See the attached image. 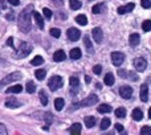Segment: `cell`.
<instances>
[{
  "instance_id": "6da1fadb",
  "label": "cell",
  "mask_w": 151,
  "mask_h": 135,
  "mask_svg": "<svg viewBox=\"0 0 151 135\" xmlns=\"http://www.w3.org/2000/svg\"><path fill=\"white\" fill-rule=\"evenodd\" d=\"M33 12V5L29 4L21 11V13L19 15L17 19V25L23 33H29L32 28V23H31V15Z\"/></svg>"
},
{
  "instance_id": "7a4b0ae2",
  "label": "cell",
  "mask_w": 151,
  "mask_h": 135,
  "mask_svg": "<svg viewBox=\"0 0 151 135\" xmlns=\"http://www.w3.org/2000/svg\"><path fill=\"white\" fill-rule=\"evenodd\" d=\"M31 52H32V45L27 41H23L20 44V47H19V49L16 50L15 57L16 58H24V57H27Z\"/></svg>"
},
{
  "instance_id": "3957f363",
  "label": "cell",
  "mask_w": 151,
  "mask_h": 135,
  "mask_svg": "<svg viewBox=\"0 0 151 135\" xmlns=\"http://www.w3.org/2000/svg\"><path fill=\"white\" fill-rule=\"evenodd\" d=\"M63 85H64V81L60 75H53V77H50L49 81H48V86H49V89L52 91L58 90Z\"/></svg>"
},
{
  "instance_id": "277c9868",
  "label": "cell",
  "mask_w": 151,
  "mask_h": 135,
  "mask_svg": "<svg viewBox=\"0 0 151 135\" xmlns=\"http://www.w3.org/2000/svg\"><path fill=\"white\" fill-rule=\"evenodd\" d=\"M97 102H98V97H97L96 94H90V96H89L88 98L82 99V101H81L80 103H76L74 106H76V107H82V106H94V105H97Z\"/></svg>"
},
{
  "instance_id": "5b68a950",
  "label": "cell",
  "mask_w": 151,
  "mask_h": 135,
  "mask_svg": "<svg viewBox=\"0 0 151 135\" xmlns=\"http://www.w3.org/2000/svg\"><path fill=\"white\" fill-rule=\"evenodd\" d=\"M20 78H21V74H20V73H17V72L12 73V74H8L4 80L0 81V88H1V86H4V85H8V83H11V82H13V81L20 80Z\"/></svg>"
},
{
  "instance_id": "8992f818",
  "label": "cell",
  "mask_w": 151,
  "mask_h": 135,
  "mask_svg": "<svg viewBox=\"0 0 151 135\" xmlns=\"http://www.w3.org/2000/svg\"><path fill=\"white\" fill-rule=\"evenodd\" d=\"M111 61L115 66L122 65L123 61H125V55L121 53V52H113L111 53Z\"/></svg>"
},
{
  "instance_id": "52a82bcc",
  "label": "cell",
  "mask_w": 151,
  "mask_h": 135,
  "mask_svg": "<svg viewBox=\"0 0 151 135\" xmlns=\"http://www.w3.org/2000/svg\"><path fill=\"white\" fill-rule=\"evenodd\" d=\"M119 94L123 99H130L131 96H133V88L129 85H125V86H121L119 89Z\"/></svg>"
},
{
  "instance_id": "ba28073f",
  "label": "cell",
  "mask_w": 151,
  "mask_h": 135,
  "mask_svg": "<svg viewBox=\"0 0 151 135\" xmlns=\"http://www.w3.org/2000/svg\"><path fill=\"white\" fill-rule=\"evenodd\" d=\"M134 66H135V69L138 72H145L147 68V61L143 57H137L134 60Z\"/></svg>"
},
{
  "instance_id": "9c48e42d",
  "label": "cell",
  "mask_w": 151,
  "mask_h": 135,
  "mask_svg": "<svg viewBox=\"0 0 151 135\" xmlns=\"http://www.w3.org/2000/svg\"><path fill=\"white\" fill-rule=\"evenodd\" d=\"M66 34H68V39L70 40V41H77L81 37V32L78 31L77 28H69Z\"/></svg>"
},
{
  "instance_id": "30bf717a",
  "label": "cell",
  "mask_w": 151,
  "mask_h": 135,
  "mask_svg": "<svg viewBox=\"0 0 151 135\" xmlns=\"http://www.w3.org/2000/svg\"><path fill=\"white\" fill-rule=\"evenodd\" d=\"M134 8H135V4H134V3H129V4H126V5H122V7H118L117 12L119 13V15H125V13L131 12V11H133Z\"/></svg>"
},
{
  "instance_id": "8fae6325",
  "label": "cell",
  "mask_w": 151,
  "mask_h": 135,
  "mask_svg": "<svg viewBox=\"0 0 151 135\" xmlns=\"http://www.w3.org/2000/svg\"><path fill=\"white\" fill-rule=\"evenodd\" d=\"M91 33H93V39H94V41H96L97 44L102 42V39H104V33H102V29H101V28H93Z\"/></svg>"
},
{
  "instance_id": "7c38bea8",
  "label": "cell",
  "mask_w": 151,
  "mask_h": 135,
  "mask_svg": "<svg viewBox=\"0 0 151 135\" xmlns=\"http://www.w3.org/2000/svg\"><path fill=\"white\" fill-rule=\"evenodd\" d=\"M69 83H70V93L76 94L78 91V85H80V81H78L77 77H70L69 78Z\"/></svg>"
},
{
  "instance_id": "4fadbf2b",
  "label": "cell",
  "mask_w": 151,
  "mask_h": 135,
  "mask_svg": "<svg viewBox=\"0 0 151 135\" xmlns=\"http://www.w3.org/2000/svg\"><path fill=\"white\" fill-rule=\"evenodd\" d=\"M5 106H7L8 109H17V107L21 106V103L16 98H9L5 101Z\"/></svg>"
},
{
  "instance_id": "5bb4252c",
  "label": "cell",
  "mask_w": 151,
  "mask_h": 135,
  "mask_svg": "<svg viewBox=\"0 0 151 135\" xmlns=\"http://www.w3.org/2000/svg\"><path fill=\"white\" fill-rule=\"evenodd\" d=\"M141 99L143 102H147V99H149V86L146 83L141 86Z\"/></svg>"
},
{
  "instance_id": "9a60e30c",
  "label": "cell",
  "mask_w": 151,
  "mask_h": 135,
  "mask_svg": "<svg viewBox=\"0 0 151 135\" xmlns=\"http://www.w3.org/2000/svg\"><path fill=\"white\" fill-rule=\"evenodd\" d=\"M139 41H141V37H139L138 33H131L130 37H129V42H130L131 47H137L139 44Z\"/></svg>"
},
{
  "instance_id": "2e32d148",
  "label": "cell",
  "mask_w": 151,
  "mask_h": 135,
  "mask_svg": "<svg viewBox=\"0 0 151 135\" xmlns=\"http://www.w3.org/2000/svg\"><path fill=\"white\" fill-rule=\"evenodd\" d=\"M33 17H35V20H36L37 27H39L40 29H44V19H42V16L40 15L39 12H33Z\"/></svg>"
},
{
  "instance_id": "e0dca14e",
  "label": "cell",
  "mask_w": 151,
  "mask_h": 135,
  "mask_svg": "<svg viewBox=\"0 0 151 135\" xmlns=\"http://www.w3.org/2000/svg\"><path fill=\"white\" fill-rule=\"evenodd\" d=\"M53 60L56 61V62H61V61L65 60V52L64 50H57V52H55V55H53Z\"/></svg>"
},
{
  "instance_id": "ac0fdd59",
  "label": "cell",
  "mask_w": 151,
  "mask_h": 135,
  "mask_svg": "<svg viewBox=\"0 0 151 135\" xmlns=\"http://www.w3.org/2000/svg\"><path fill=\"white\" fill-rule=\"evenodd\" d=\"M93 13L94 15H99V13H102L104 11H106V4L105 3H101V4H97L93 7Z\"/></svg>"
},
{
  "instance_id": "d6986e66",
  "label": "cell",
  "mask_w": 151,
  "mask_h": 135,
  "mask_svg": "<svg viewBox=\"0 0 151 135\" xmlns=\"http://www.w3.org/2000/svg\"><path fill=\"white\" fill-rule=\"evenodd\" d=\"M69 56H70L72 60H80L81 56H82V53H81V49H80V48H74V49L70 50Z\"/></svg>"
},
{
  "instance_id": "ffe728a7",
  "label": "cell",
  "mask_w": 151,
  "mask_h": 135,
  "mask_svg": "<svg viewBox=\"0 0 151 135\" xmlns=\"http://www.w3.org/2000/svg\"><path fill=\"white\" fill-rule=\"evenodd\" d=\"M83 44H85V48H86V50H88V53H93L94 52L93 45H91V42H90V37H89L88 34L83 37Z\"/></svg>"
},
{
  "instance_id": "44dd1931",
  "label": "cell",
  "mask_w": 151,
  "mask_h": 135,
  "mask_svg": "<svg viewBox=\"0 0 151 135\" xmlns=\"http://www.w3.org/2000/svg\"><path fill=\"white\" fill-rule=\"evenodd\" d=\"M98 113H101V114H106V113H110L111 111V106L110 105H107V103H102V105H99L98 106Z\"/></svg>"
},
{
  "instance_id": "7402d4cb",
  "label": "cell",
  "mask_w": 151,
  "mask_h": 135,
  "mask_svg": "<svg viewBox=\"0 0 151 135\" xmlns=\"http://www.w3.org/2000/svg\"><path fill=\"white\" fill-rule=\"evenodd\" d=\"M105 83H106L107 86H113L115 82V78H114V74L113 73H107L106 75H105Z\"/></svg>"
},
{
  "instance_id": "603a6c76",
  "label": "cell",
  "mask_w": 151,
  "mask_h": 135,
  "mask_svg": "<svg viewBox=\"0 0 151 135\" xmlns=\"http://www.w3.org/2000/svg\"><path fill=\"white\" fill-rule=\"evenodd\" d=\"M131 117H133L134 121H142L143 113H142V110H139V109H134L133 113H131Z\"/></svg>"
},
{
  "instance_id": "cb8c5ba5",
  "label": "cell",
  "mask_w": 151,
  "mask_h": 135,
  "mask_svg": "<svg viewBox=\"0 0 151 135\" xmlns=\"http://www.w3.org/2000/svg\"><path fill=\"white\" fill-rule=\"evenodd\" d=\"M97 123V119L96 117H85V125L88 129H91L94 127V125Z\"/></svg>"
},
{
  "instance_id": "d4e9b609",
  "label": "cell",
  "mask_w": 151,
  "mask_h": 135,
  "mask_svg": "<svg viewBox=\"0 0 151 135\" xmlns=\"http://www.w3.org/2000/svg\"><path fill=\"white\" fill-rule=\"evenodd\" d=\"M64 106H65V101H64L63 98H56L55 99V107L57 111H61V110L64 109Z\"/></svg>"
},
{
  "instance_id": "484cf974",
  "label": "cell",
  "mask_w": 151,
  "mask_h": 135,
  "mask_svg": "<svg viewBox=\"0 0 151 135\" xmlns=\"http://www.w3.org/2000/svg\"><path fill=\"white\" fill-rule=\"evenodd\" d=\"M23 90V86L21 85H15V86H9V88L5 90V93H15V94H17V93H20V91Z\"/></svg>"
},
{
  "instance_id": "4316f807",
  "label": "cell",
  "mask_w": 151,
  "mask_h": 135,
  "mask_svg": "<svg viewBox=\"0 0 151 135\" xmlns=\"http://www.w3.org/2000/svg\"><path fill=\"white\" fill-rule=\"evenodd\" d=\"M69 133H70L72 135L81 134V125L80 123H74V125H72V127L69 129Z\"/></svg>"
},
{
  "instance_id": "83f0119b",
  "label": "cell",
  "mask_w": 151,
  "mask_h": 135,
  "mask_svg": "<svg viewBox=\"0 0 151 135\" xmlns=\"http://www.w3.org/2000/svg\"><path fill=\"white\" fill-rule=\"evenodd\" d=\"M39 97H40V101H41V103L44 105V106H47V105H48V96H47V93H45L44 90H40Z\"/></svg>"
},
{
  "instance_id": "f1b7e54d",
  "label": "cell",
  "mask_w": 151,
  "mask_h": 135,
  "mask_svg": "<svg viewBox=\"0 0 151 135\" xmlns=\"http://www.w3.org/2000/svg\"><path fill=\"white\" fill-rule=\"evenodd\" d=\"M76 21H77L80 25H86V24H88V17H86L85 15H78L77 17H76Z\"/></svg>"
},
{
  "instance_id": "f546056e",
  "label": "cell",
  "mask_w": 151,
  "mask_h": 135,
  "mask_svg": "<svg viewBox=\"0 0 151 135\" xmlns=\"http://www.w3.org/2000/svg\"><path fill=\"white\" fill-rule=\"evenodd\" d=\"M31 64L33 66H39V65H41V64H44V60H42L41 56H35L33 60L31 61Z\"/></svg>"
},
{
  "instance_id": "4dcf8cb0",
  "label": "cell",
  "mask_w": 151,
  "mask_h": 135,
  "mask_svg": "<svg viewBox=\"0 0 151 135\" xmlns=\"http://www.w3.org/2000/svg\"><path fill=\"white\" fill-rule=\"evenodd\" d=\"M35 74H36V78L39 81H42L45 78V75H47V72H45L44 69H39V70H36V73H35Z\"/></svg>"
},
{
  "instance_id": "1f68e13d",
  "label": "cell",
  "mask_w": 151,
  "mask_h": 135,
  "mask_svg": "<svg viewBox=\"0 0 151 135\" xmlns=\"http://www.w3.org/2000/svg\"><path fill=\"white\" fill-rule=\"evenodd\" d=\"M25 89H27V93L32 94L35 90H36V85H35V83L32 82V81H29V82L25 85Z\"/></svg>"
},
{
  "instance_id": "d6a6232c",
  "label": "cell",
  "mask_w": 151,
  "mask_h": 135,
  "mask_svg": "<svg viewBox=\"0 0 151 135\" xmlns=\"http://www.w3.org/2000/svg\"><path fill=\"white\" fill-rule=\"evenodd\" d=\"M115 115H117L118 118H125L126 117V109L125 107H118V109L115 110Z\"/></svg>"
},
{
  "instance_id": "836d02e7",
  "label": "cell",
  "mask_w": 151,
  "mask_h": 135,
  "mask_svg": "<svg viewBox=\"0 0 151 135\" xmlns=\"http://www.w3.org/2000/svg\"><path fill=\"white\" fill-rule=\"evenodd\" d=\"M69 4H70L72 9H80L81 8V1L80 0H69Z\"/></svg>"
},
{
  "instance_id": "e575fe53",
  "label": "cell",
  "mask_w": 151,
  "mask_h": 135,
  "mask_svg": "<svg viewBox=\"0 0 151 135\" xmlns=\"http://www.w3.org/2000/svg\"><path fill=\"white\" fill-rule=\"evenodd\" d=\"M142 29L145 32H150L151 31V20H146L142 23Z\"/></svg>"
},
{
  "instance_id": "d590c367",
  "label": "cell",
  "mask_w": 151,
  "mask_h": 135,
  "mask_svg": "<svg viewBox=\"0 0 151 135\" xmlns=\"http://www.w3.org/2000/svg\"><path fill=\"white\" fill-rule=\"evenodd\" d=\"M49 32H50V36H53L55 39H58L61 36V31L58 28H52Z\"/></svg>"
},
{
  "instance_id": "8d00e7d4",
  "label": "cell",
  "mask_w": 151,
  "mask_h": 135,
  "mask_svg": "<svg viewBox=\"0 0 151 135\" xmlns=\"http://www.w3.org/2000/svg\"><path fill=\"white\" fill-rule=\"evenodd\" d=\"M109 126H110V119L109 118H104L101 122V130H107Z\"/></svg>"
},
{
  "instance_id": "74e56055",
  "label": "cell",
  "mask_w": 151,
  "mask_h": 135,
  "mask_svg": "<svg viewBox=\"0 0 151 135\" xmlns=\"http://www.w3.org/2000/svg\"><path fill=\"white\" fill-rule=\"evenodd\" d=\"M141 134L142 135H151V127H149V126H143L141 130Z\"/></svg>"
},
{
  "instance_id": "f35d334b",
  "label": "cell",
  "mask_w": 151,
  "mask_h": 135,
  "mask_svg": "<svg viewBox=\"0 0 151 135\" xmlns=\"http://www.w3.org/2000/svg\"><path fill=\"white\" fill-rule=\"evenodd\" d=\"M44 118H45V121H47V125H45V126H49L50 123L53 122V118H52V114H50V113H47Z\"/></svg>"
},
{
  "instance_id": "ab89813d",
  "label": "cell",
  "mask_w": 151,
  "mask_h": 135,
  "mask_svg": "<svg viewBox=\"0 0 151 135\" xmlns=\"http://www.w3.org/2000/svg\"><path fill=\"white\" fill-rule=\"evenodd\" d=\"M42 12H44V16L48 19V20H49V19L52 17V15H53V13H52V11H50L49 8H44V9H42Z\"/></svg>"
},
{
  "instance_id": "60d3db41",
  "label": "cell",
  "mask_w": 151,
  "mask_h": 135,
  "mask_svg": "<svg viewBox=\"0 0 151 135\" xmlns=\"http://www.w3.org/2000/svg\"><path fill=\"white\" fill-rule=\"evenodd\" d=\"M141 5L145 9H147V8L151 7V0H141Z\"/></svg>"
},
{
  "instance_id": "b9f144b4",
  "label": "cell",
  "mask_w": 151,
  "mask_h": 135,
  "mask_svg": "<svg viewBox=\"0 0 151 135\" xmlns=\"http://www.w3.org/2000/svg\"><path fill=\"white\" fill-rule=\"evenodd\" d=\"M52 4H55L56 7H63L64 5V0H50Z\"/></svg>"
},
{
  "instance_id": "7bdbcfd3",
  "label": "cell",
  "mask_w": 151,
  "mask_h": 135,
  "mask_svg": "<svg viewBox=\"0 0 151 135\" xmlns=\"http://www.w3.org/2000/svg\"><path fill=\"white\" fill-rule=\"evenodd\" d=\"M93 72L96 73V74H101V72H102V66L101 65H96L93 68Z\"/></svg>"
},
{
  "instance_id": "ee69618b",
  "label": "cell",
  "mask_w": 151,
  "mask_h": 135,
  "mask_svg": "<svg viewBox=\"0 0 151 135\" xmlns=\"http://www.w3.org/2000/svg\"><path fill=\"white\" fill-rule=\"evenodd\" d=\"M114 127H115V130H117L118 133H122V131H123V126H122V125H119V123H117V125H115Z\"/></svg>"
},
{
  "instance_id": "f6af8a7d",
  "label": "cell",
  "mask_w": 151,
  "mask_h": 135,
  "mask_svg": "<svg viewBox=\"0 0 151 135\" xmlns=\"http://www.w3.org/2000/svg\"><path fill=\"white\" fill-rule=\"evenodd\" d=\"M7 135V130H5V127H4V126H3L1 125V123H0V135Z\"/></svg>"
},
{
  "instance_id": "bcb514c9",
  "label": "cell",
  "mask_w": 151,
  "mask_h": 135,
  "mask_svg": "<svg viewBox=\"0 0 151 135\" xmlns=\"http://www.w3.org/2000/svg\"><path fill=\"white\" fill-rule=\"evenodd\" d=\"M8 3L12 5H19L20 4V0H8Z\"/></svg>"
},
{
  "instance_id": "7dc6e473",
  "label": "cell",
  "mask_w": 151,
  "mask_h": 135,
  "mask_svg": "<svg viewBox=\"0 0 151 135\" xmlns=\"http://www.w3.org/2000/svg\"><path fill=\"white\" fill-rule=\"evenodd\" d=\"M7 45H8V47H12L13 48V39H12V37H9V39L7 40Z\"/></svg>"
},
{
  "instance_id": "c3c4849f",
  "label": "cell",
  "mask_w": 151,
  "mask_h": 135,
  "mask_svg": "<svg viewBox=\"0 0 151 135\" xmlns=\"http://www.w3.org/2000/svg\"><path fill=\"white\" fill-rule=\"evenodd\" d=\"M13 17H15L13 12H12V13H8V15H7V19H8V20H13Z\"/></svg>"
},
{
  "instance_id": "681fc988",
  "label": "cell",
  "mask_w": 151,
  "mask_h": 135,
  "mask_svg": "<svg viewBox=\"0 0 151 135\" xmlns=\"http://www.w3.org/2000/svg\"><path fill=\"white\" fill-rule=\"evenodd\" d=\"M85 81H86V82H90V77H88V75H86V77H85Z\"/></svg>"
},
{
  "instance_id": "f907efd6",
  "label": "cell",
  "mask_w": 151,
  "mask_h": 135,
  "mask_svg": "<svg viewBox=\"0 0 151 135\" xmlns=\"http://www.w3.org/2000/svg\"><path fill=\"white\" fill-rule=\"evenodd\" d=\"M149 118H151V107H150V110H149Z\"/></svg>"
},
{
  "instance_id": "816d5d0a",
  "label": "cell",
  "mask_w": 151,
  "mask_h": 135,
  "mask_svg": "<svg viewBox=\"0 0 151 135\" xmlns=\"http://www.w3.org/2000/svg\"><path fill=\"white\" fill-rule=\"evenodd\" d=\"M89 1H93V0H89Z\"/></svg>"
}]
</instances>
